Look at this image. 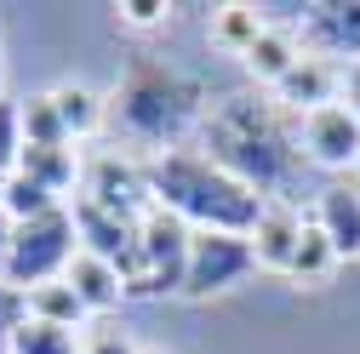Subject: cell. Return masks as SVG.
<instances>
[{
  "instance_id": "cell-1",
  "label": "cell",
  "mask_w": 360,
  "mask_h": 354,
  "mask_svg": "<svg viewBox=\"0 0 360 354\" xmlns=\"http://www.w3.org/2000/svg\"><path fill=\"white\" fill-rule=\"evenodd\" d=\"M200 143H206V160L212 166H223L229 177H240V183L257 189L263 200L281 195V189H292V177L303 166L297 120H286L281 103L252 98V92H223L217 103H206Z\"/></svg>"
},
{
  "instance_id": "cell-2",
  "label": "cell",
  "mask_w": 360,
  "mask_h": 354,
  "mask_svg": "<svg viewBox=\"0 0 360 354\" xmlns=\"http://www.w3.org/2000/svg\"><path fill=\"white\" fill-rule=\"evenodd\" d=\"M143 171H149L155 206L184 217L195 235H252L269 206L257 189H246L240 177L212 166L200 149H166V155L143 160Z\"/></svg>"
},
{
  "instance_id": "cell-3",
  "label": "cell",
  "mask_w": 360,
  "mask_h": 354,
  "mask_svg": "<svg viewBox=\"0 0 360 354\" xmlns=\"http://www.w3.org/2000/svg\"><path fill=\"white\" fill-rule=\"evenodd\" d=\"M200 114H206V92L166 63H131V74L109 98V126L131 149H149V160L184 143L200 126Z\"/></svg>"
},
{
  "instance_id": "cell-4",
  "label": "cell",
  "mask_w": 360,
  "mask_h": 354,
  "mask_svg": "<svg viewBox=\"0 0 360 354\" xmlns=\"http://www.w3.org/2000/svg\"><path fill=\"white\" fill-rule=\"evenodd\" d=\"M189 240L195 229L184 217H172L166 206H149L138 217V246L120 263V280L126 297H166V291H184L189 280Z\"/></svg>"
},
{
  "instance_id": "cell-5",
  "label": "cell",
  "mask_w": 360,
  "mask_h": 354,
  "mask_svg": "<svg viewBox=\"0 0 360 354\" xmlns=\"http://www.w3.org/2000/svg\"><path fill=\"white\" fill-rule=\"evenodd\" d=\"M75 257H80V229H75V211L52 206V211L29 217V223H12L6 286L34 291V286H46V280H63Z\"/></svg>"
},
{
  "instance_id": "cell-6",
  "label": "cell",
  "mask_w": 360,
  "mask_h": 354,
  "mask_svg": "<svg viewBox=\"0 0 360 354\" xmlns=\"http://www.w3.org/2000/svg\"><path fill=\"white\" fill-rule=\"evenodd\" d=\"M80 200H92V206H103V211H115V217H143V211L155 206L149 171L131 160V155H120V149H103V155L86 160Z\"/></svg>"
},
{
  "instance_id": "cell-7",
  "label": "cell",
  "mask_w": 360,
  "mask_h": 354,
  "mask_svg": "<svg viewBox=\"0 0 360 354\" xmlns=\"http://www.w3.org/2000/svg\"><path fill=\"white\" fill-rule=\"evenodd\" d=\"M297 149L309 166H326V171H349L360 166V114L338 98L326 109H309L297 114Z\"/></svg>"
},
{
  "instance_id": "cell-8",
  "label": "cell",
  "mask_w": 360,
  "mask_h": 354,
  "mask_svg": "<svg viewBox=\"0 0 360 354\" xmlns=\"http://www.w3.org/2000/svg\"><path fill=\"white\" fill-rule=\"evenodd\" d=\"M252 269H257L252 235H195V240H189V280H184V297L229 291V286L246 280Z\"/></svg>"
},
{
  "instance_id": "cell-9",
  "label": "cell",
  "mask_w": 360,
  "mask_h": 354,
  "mask_svg": "<svg viewBox=\"0 0 360 354\" xmlns=\"http://www.w3.org/2000/svg\"><path fill=\"white\" fill-rule=\"evenodd\" d=\"M297 40L309 58H326V63H360V0H326V6H303Z\"/></svg>"
},
{
  "instance_id": "cell-10",
  "label": "cell",
  "mask_w": 360,
  "mask_h": 354,
  "mask_svg": "<svg viewBox=\"0 0 360 354\" xmlns=\"http://www.w3.org/2000/svg\"><path fill=\"white\" fill-rule=\"evenodd\" d=\"M303 229H309V217L286 200H269L263 217H257V229H252V251H257V269H275V275H292V257L303 246Z\"/></svg>"
},
{
  "instance_id": "cell-11",
  "label": "cell",
  "mask_w": 360,
  "mask_h": 354,
  "mask_svg": "<svg viewBox=\"0 0 360 354\" xmlns=\"http://www.w3.org/2000/svg\"><path fill=\"white\" fill-rule=\"evenodd\" d=\"M338 86H343V69L338 63H326V58H297L292 63V74L275 86V103L297 120V114H309V109H326V103H338Z\"/></svg>"
},
{
  "instance_id": "cell-12",
  "label": "cell",
  "mask_w": 360,
  "mask_h": 354,
  "mask_svg": "<svg viewBox=\"0 0 360 354\" xmlns=\"http://www.w3.org/2000/svg\"><path fill=\"white\" fill-rule=\"evenodd\" d=\"M75 229H80V251L115 263V269L138 246V217H115V211H103L92 200H75Z\"/></svg>"
},
{
  "instance_id": "cell-13",
  "label": "cell",
  "mask_w": 360,
  "mask_h": 354,
  "mask_svg": "<svg viewBox=\"0 0 360 354\" xmlns=\"http://www.w3.org/2000/svg\"><path fill=\"white\" fill-rule=\"evenodd\" d=\"M314 223H321V235L332 240L338 257H360V189L326 183L321 206H314Z\"/></svg>"
},
{
  "instance_id": "cell-14",
  "label": "cell",
  "mask_w": 360,
  "mask_h": 354,
  "mask_svg": "<svg viewBox=\"0 0 360 354\" xmlns=\"http://www.w3.org/2000/svg\"><path fill=\"white\" fill-rule=\"evenodd\" d=\"M303 58V40H297V29L292 23H263V34L246 46V69L257 74V80H269V86H281L286 74H292V63Z\"/></svg>"
},
{
  "instance_id": "cell-15",
  "label": "cell",
  "mask_w": 360,
  "mask_h": 354,
  "mask_svg": "<svg viewBox=\"0 0 360 354\" xmlns=\"http://www.w3.org/2000/svg\"><path fill=\"white\" fill-rule=\"evenodd\" d=\"M63 280H69L75 297L86 303V315H109V308L126 297L120 269H115V263H103V257H92V251H80V257L69 263V275H63Z\"/></svg>"
},
{
  "instance_id": "cell-16",
  "label": "cell",
  "mask_w": 360,
  "mask_h": 354,
  "mask_svg": "<svg viewBox=\"0 0 360 354\" xmlns=\"http://www.w3.org/2000/svg\"><path fill=\"white\" fill-rule=\"evenodd\" d=\"M52 103H58V120H63V131H69V143L98 138V131L109 126V103L92 92V86H80V80L52 86Z\"/></svg>"
},
{
  "instance_id": "cell-17",
  "label": "cell",
  "mask_w": 360,
  "mask_h": 354,
  "mask_svg": "<svg viewBox=\"0 0 360 354\" xmlns=\"http://www.w3.org/2000/svg\"><path fill=\"white\" fill-rule=\"evenodd\" d=\"M18 171H23V177H34V183H40V189H52V195H69L80 177H86V166H80L75 143H69V149H23Z\"/></svg>"
},
{
  "instance_id": "cell-18",
  "label": "cell",
  "mask_w": 360,
  "mask_h": 354,
  "mask_svg": "<svg viewBox=\"0 0 360 354\" xmlns=\"http://www.w3.org/2000/svg\"><path fill=\"white\" fill-rule=\"evenodd\" d=\"M29 320H46V326H63V332H80L86 326V303L75 297L69 280H46L29 291Z\"/></svg>"
},
{
  "instance_id": "cell-19",
  "label": "cell",
  "mask_w": 360,
  "mask_h": 354,
  "mask_svg": "<svg viewBox=\"0 0 360 354\" xmlns=\"http://www.w3.org/2000/svg\"><path fill=\"white\" fill-rule=\"evenodd\" d=\"M263 23H269V18H263L257 6H217V12H212V40H217L223 52L246 58V46L263 34Z\"/></svg>"
},
{
  "instance_id": "cell-20",
  "label": "cell",
  "mask_w": 360,
  "mask_h": 354,
  "mask_svg": "<svg viewBox=\"0 0 360 354\" xmlns=\"http://www.w3.org/2000/svg\"><path fill=\"white\" fill-rule=\"evenodd\" d=\"M18 109H23V149H69V131L58 120L52 92H40V98H29Z\"/></svg>"
},
{
  "instance_id": "cell-21",
  "label": "cell",
  "mask_w": 360,
  "mask_h": 354,
  "mask_svg": "<svg viewBox=\"0 0 360 354\" xmlns=\"http://www.w3.org/2000/svg\"><path fill=\"white\" fill-rule=\"evenodd\" d=\"M6 354H80V337L63 326H46V320H23L6 337Z\"/></svg>"
},
{
  "instance_id": "cell-22",
  "label": "cell",
  "mask_w": 360,
  "mask_h": 354,
  "mask_svg": "<svg viewBox=\"0 0 360 354\" xmlns=\"http://www.w3.org/2000/svg\"><path fill=\"white\" fill-rule=\"evenodd\" d=\"M52 206H58V195H52V189H40L34 177H23V171H12V177H6V189H0V211H6L12 223H29V217L52 211Z\"/></svg>"
},
{
  "instance_id": "cell-23",
  "label": "cell",
  "mask_w": 360,
  "mask_h": 354,
  "mask_svg": "<svg viewBox=\"0 0 360 354\" xmlns=\"http://www.w3.org/2000/svg\"><path fill=\"white\" fill-rule=\"evenodd\" d=\"M332 263H338L332 240H326V235H321V223L309 217L303 246H297V257H292V280H321V275H332Z\"/></svg>"
},
{
  "instance_id": "cell-24",
  "label": "cell",
  "mask_w": 360,
  "mask_h": 354,
  "mask_svg": "<svg viewBox=\"0 0 360 354\" xmlns=\"http://www.w3.org/2000/svg\"><path fill=\"white\" fill-rule=\"evenodd\" d=\"M23 160V109L0 98V177H12Z\"/></svg>"
},
{
  "instance_id": "cell-25",
  "label": "cell",
  "mask_w": 360,
  "mask_h": 354,
  "mask_svg": "<svg viewBox=\"0 0 360 354\" xmlns=\"http://www.w3.org/2000/svg\"><path fill=\"white\" fill-rule=\"evenodd\" d=\"M120 23L126 29H160L166 18H172V6H166V0H120Z\"/></svg>"
},
{
  "instance_id": "cell-26",
  "label": "cell",
  "mask_w": 360,
  "mask_h": 354,
  "mask_svg": "<svg viewBox=\"0 0 360 354\" xmlns=\"http://www.w3.org/2000/svg\"><path fill=\"white\" fill-rule=\"evenodd\" d=\"M80 354H143V348L131 343L126 332H115V326H98L92 337H86V348H80Z\"/></svg>"
},
{
  "instance_id": "cell-27",
  "label": "cell",
  "mask_w": 360,
  "mask_h": 354,
  "mask_svg": "<svg viewBox=\"0 0 360 354\" xmlns=\"http://www.w3.org/2000/svg\"><path fill=\"white\" fill-rule=\"evenodd\" d=\"M343 103L360 114V63H354V69H343Z\"/></svg>"
},
{
  "instance_id": "cell-28",
  "label": "cell",
  "mask_w": 360,
  "mask_h": 354,
  "mask_svg": "<svg viewBox=\"0 0 360 354\" xmlns=\"http://www.w3.org/2000/svg\"><path fill=\"white\" fill-rule=\"evenodd\" d=\"M6 251H12V217L0 211V280H6Z\"/></svg>"
},
{
  "instance_id": "cell-29",
  "label": "cell",
  "mask_w": 360,
  "mask_h": 354,
  "mask_svg": "<svg viewBox=\"0 0 360 354\" xmlns=\"http://www.w3.org/2000/svg\"><path fill=\"white\" fill-rule=\"evenodd\" d=\"M0 80H6V34H0Z\"/></svg>"
},
{
  "instance_id": "cell-30",
  "label": "cell",
  "mask_w": 360,
  "mask_h": 354,
  "mask_svg": "<svg viewBox=\"0 0 360 354\" xmlns=\"http://www.w3.org/2000/svg\"><path fill=\"white\" fill-rule=\"evenodd\" d=\"M0 354H6V332H0Z\"/></svg>"
},
{
  "instance_id": "cell-31",
  "label": "cell",
  "mask_w": 360,
  "mask_h": 354,
  "mask_svg": "<svg viewBox=\"0 0 360 354\" xmlns=\"http://www.w3.org/2000/svg\"><path fill=\"white\" fill-rule=\"evenodd\" d=\"M143 354H166V348H143Z\"/></svg>"
},
{
  "instance_id": "cell-32",
  "label": "cell",
  "mask_w": 360,
  "mask_h": 354,
  "mask_svg": "<svg viewBox=\"0 0 360 354\" xmlns=\"http://www.w3.org/2000/svg\"><path fill=\"white\" fill-rule=\"evenodd\" d=\"M0 189H6V177H0Z\"/></svg>"
}]
</instances>
